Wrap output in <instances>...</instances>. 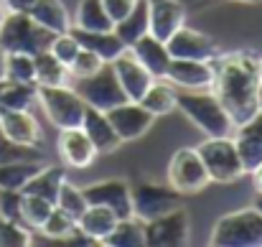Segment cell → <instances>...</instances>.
<instances>
[{
    "label": "cell",
    "instance_id": "6da1fadb",
    "mask_svg": "<svg viewBox=\"0 0 262 247\" xmlns=\"http://www.w3.org/2000/svg\"><path fill=\"white\" fill-rule=\"evenodd\" d=\"M260 59L250 49L219 54L214 59V82L211 92L232 117L234 128L247 122L257 110V94H260Z\"/></svg>",
    "mask_w": 262,
    "mask_h": 247
},
{
    "label": "cell",
    "instance_id": "7a4b0ae2",
    "mask_svg": "<svg viewBox=\"0 0 262 247\" xmlns=\"http://www.w3.org/2000/svg\"><path fill=\"white\" fill-rule=\"evenodd\" d=\"M176 107L206 135H234V122L211 89H176Z\"/></svg>",
    "mask_w": 262,
    "mask_h": 247
},
{
    "label": "cell",
    "instance_id": "3957f363",
    "mask_svg": "<svg viewBox=\"0 0 262 247\" xmlns=\"http://www.w3.org/2000/svg\"><path fill=\"white\" fill-rule=\"evenodd\" d=\"M56 33L43 28L26 10H8L0 26V49L5 54H41L49 51Z\"/></svg>",
    "mask_w": 262,
    "mask_h": 247
},
{
    "label": "cell",
    "instance_id": "277c9868",
    "mask_svg": "<svg viewBox=\"0 0 262 247\" xmlns=\"http://www.w3.org/2000/svg\"><path fill=\"white\" fill-rule=\"evenodd\" d=\"M211 247H262V212L252 204L222 214L211 227Z\"/></svg>",
    "mask_w": 262,
    "mask_h": 247
},
{
    "label": "cell",
    "instance_id": "5b68a950",
    "mask_svg": "<svg viewBox=\"0 0 262 247\" xmlns=\"http://www.w3.org/2000/svg\"><path fill=\"white\" fill-rule=\"evenodd\" d=\"M36 99L43 107V112L51 120V125H56L59 130L82 128V120H84V112H87V102L77 94L74 87H67V84L36 87Z\"/></svg>",
    "mask_w": 262,
    "mask_h": 247
},
{
    "label": "cell",
    "instance_id": "8992f818",
    "mask_svg": "<svg viewBox=\"0 0 262 247\" xmlns=\"http://www.w3.org/2000/svg\"><path fill=\"white\" fill-rule=\"evenodd\" d=\"M204 168L209 173V181H219V183H232L237 178L245 176V168L239 163V153H237V143L234 135H219V138H206L196 146Z\"/></svg>",
    "mask_w": 262,
    "mask_h": 247
},
{
    "label": "cell",
    "instance_id": "52a82bcc",
    "mask_svg": "<svg viewBox=\"0 0 262 247\" xmlns=\"http://www.w3.org/2000/svg\"><path fill=\"white\" fill-rule=\"evenodd\" d=\"M168 183L181 196L199 194L209 186V173L196 148H178L168 161Z\"/></svg>",
    "mask_w": 262,
    "mask_h": 247
},
{
    "label": "cell",
    "instance_id": "ba28073f",
    "mask_svg": "<svg viewBox=\"0 0 262 247\" xmlns=\"http://www.w3.org/2000/svg\"><path fill=\"white\" fill-rule=\"evenodd\" d=\"M74 89L77 94L87 102V107H94V110H112L115 105L125 102V92L117 82V74L112 69V64H104L97 74L92 77H84V79H74Z\"/></svg>",
    "mask_w": 262,
    "mask_h": 247
},
{
    "label": "cell",
    "instance_id": "9c48e42d",
    "mask_svg": "<svg viewBox=\"0 0 262 247\" xmlns=\"http://www.w3.org/2000/svg\"><path fill=\"white\" fill-rule=\"evenodd\" d=\"M145 245L148 247H183L191 235V219L183 207H176L171 212L143 222Z\"/></svg>",
    "mask_w": 262,
    "mask_h": 247
},
{
    "label": "cell",
    "instance_id": "30bf717a",
    "mask_svg": "<svg viewBox=\"0 0 262 247\" xmlns=\"http://www.w3.org/2000/svg\"><path fill=\"white\" fill-rule=\"evenodd\" d=\"M176 207H181V194L173 186H161L150 181L133 186V217L140 222L156 219Z\"/></svg>",
    "mask_w": 262,
    "mask_h": 247
},
{
    "label": "cell",
    "instance_id": "8fae6325",
    "mask_svg": "<svg viewBox=\"0 0 262 247\" xmlns=\"http://www.w3.org/2000/svg\"><path fill=\"white\" fill-rule=\"evenodd\" d=\"M166 46H168V54H171L173 59L214 61V59L222 54V51H219V44H216L211 36H206V33H201V31H196V28H188L186 23L171 33V38L166 41Z\"/></svg>",
    "mask_w": 262,
    "mask_h": 247
},
{
    "label": "cell",
    "instance_id": "7c38bea8",
    "mask_svg": "<svg viewBox=\"0 0 262 247\" xmlns=\"http://www.w3.org/2000/svg\"><path fill=\"white\" fill-rule=\"evenodd\" d=\"M89 204H102L110 207L120 219L133 217V186L125 178H107V181H97L82 189Z\"/></svg>",
    "mask_w": 262,
    "mask_h": 247
},
{
    "label": "cell",
    "instance_id": "4fadbf2b",
    "mask_svg": "<svg viewBox=\"0 0 262 247\" xmlns=\"http://www.w3.org/2000/svg\"><path fill=\"white\" fill-rule=\"evenodd\" d=\"M107 117H110L112 128L117 130V135L122 138V143L143 138L150 130V125L156 122V115H150L140 102H133V99H125V102L115 105L112 110H107Z\"/></svg>",
    "mask_w": 262,
    "mask_h": 247
},
{
    "label": "cell",
    "instance_id": "5bb4252c",
    "mask_svg": "<svg viewBox=\"0 0 262 247\" xmlns=\"http://www.w3.org/2000/svg\"><path fill=\"white\" fill-rule=\"evenodd\" d=\"M0 130L5 133L8 140L36 148L43 140V130L38 120L31 115V110H15V107H0Z\"/></svg>",
    "mask_w": 262,
    "mask_h": 247
},
{
    "label": "cell",
    "instance_id": "9a60e30c",
    "mask_svg": "<svg viewBox=\"0 0 262 247\" xmlns=\"http://www.w3.org/2000/svg\"><path fill=\"white\" fill-rule=\"evenodd\" d=\"M166 79L176 89H211L214 82V61L199 59H171Z\"/></svg>",
    "mask_w": 262,
    "mask_h": 247
},
{
    "label": "cell",
    "instance_id": "2e32d148",
    "mask_svg": "<svg viewBox=\"0 0 262 247\" xmlns=\"http://www.w3.org/2000/svg\"><path fill=\"white\" fill-rule=\"evenodd\" d=\"M112 69L117 74V82L122 87L125 97L133 99V102H140V97L145 94V89L153 82V74L135 59V54L130 49H125L115 61H112Z\"/></svg>",
    "mask_w": 262,
    "mask_h": 247
},
{
    "label": "cell",
    "instance_id": "e0dca14e",
    "mask_svg": "<svg viewBox=\"0 0 262 247\" xmlns=\"http://www.w3.org/2000/svg\"><path fill=\"white\" fill-rule=\"evenodd\" d=\"M56 151L61 156V161L72 168H87L94 163V158L99 156L94 143L89 140V135L82 128H67L59 133L56 140Z\"/></svg>",
    "mask_w": 262,
    "mask_h": 247
},
{
    "label": "cell",
    "instance_id": "ac0fdd59",
    "mask_svg": "<svg viewBox=\"0 0 262 247\" xmlns=\"http://www.w3.org/2000/svg\"><path fill=\"white\" fill-rule=\"evenodd\" d=\"M150 33L161 41H168L176 28L186 20V5L181 0H148Z\"/></svg>",
    "mask_w": 262,
    "mask_h": 247
},
{
    "label": "cell",
    "instance_id": "d6986e66",
    "mask_svg": "<svg viewBox=\"0 0 262 247\" xmlns=\"http://www.w3.org/2000/svg\"><path fill=\"white\" fill-rule=\"evenodd\" d=\"M133 54H135V59L153 74V79H166V72H168V64H171V54H168V46H166V41H161V38H156L150 31L148 33H143L133 46H127Z\"/></svg>",
    "mask_w": 262,
    "mask_h": 247
},
{
    "label": "cell",
    "instance_id": "ffe728a7",
    "mask_svg": "<svg viewBox=\"0 0 262 247\" xmlns=\"http://www.w3.org/2000/svg\"><path fill=\"white\" fill-rule=\"evenodd\" d=\"M82 130L89 135V140L94 143V148H97L99 156L115 153L122 146V138L117 135V130L112 128V122L107 117V112H102V110L87 107L84 120H82Z\"/></svg>",
    "mask_w": 262,
    "mask_h": 247
},
{
    "label": "cell",
    "instance_id": "44dd1931",
    "mask_svg": "<svg viewBox=\"0 0 262 247\" xmlns=\"http://www.w3.org/2000/svg\"><path fill=\"white\" fill-rule=\"evenodd\" d=\"M72 33L77 36V41L82 44V49H89V51H94L102 61H107V64H112L127 46L120 41V36L115 33V28L112 31H87V28H77V26H72Z\"/></svg>",
    "mask_w": 262,
    "mask_h": 247
},
{
    "label": "cell",
    "instance_id": "7402d4cb",
    "mask_svg": "<svg viewBox=\"0 0 262 247\" xmlns=\"http://www.w3.org/2000/svg\"><path fill=\"white\" fill-rule=\"evenodd\" d=\"M117 214L110 209V207H102V204H89L87 209H84V214L77 219V227L92 237L97 245L115 230V224H117Z\"/></svg>",
    "mask_w": 262,
    "mask_h": 247
},
{
    "label": "cell",
    "instance_id": "603a6c76",
    "mask_svg": "<svg viewBox=\"0 0 262 247\" xmlns=\"http://www.w3.org/2000/svg\"><path fill=\"white\" fill-rule=\"evenodd\" d=\"M28 13H31L33 20H38L51 33L72 31V15H69V10H67V5L61 0H36L28 8Z\"/></svg>",
    "mask_w": 262,
    "mask_h": 247
},
{
    "label": "cell",
    "instance_id": "cb8c5ba5",
    "mask_svg": "<svg viewBox=\"0 0 262 247\" xmlns=\"http://www.w3.org/2000/svg\"><path fill=\"white\" fill-rule=\"evenodd\" d=\"M64 181H67V168H64V166H41L38 173H36L20 191H23V194L43 196V199H49V201L56 204Z\"/></svg>",
    "mask_w": 262,
    "mask_h": 247
},
{
    "label": "cell",
    "instance_id": "d4e9b609",
    "mask_svg": "<svg viewBox=\"0 0 262 247\" xmlns=\"http://www.w3.org/2000/svg\"><path fill=\"white\" fill-rule=\"evenodd\" d=\"M150 31V20H148V0H138L135 8L120 20L115 23V33L120 36V41L125 46H133L143 33Z\"/></svg>",
    "mask_w": 262,
    "mask_h": 247
},
{
    "label": "cell",
    "instance_id": "484cf974",
    "mask_svg": "<svg viewBox=\"0 0 262 247\" xmlns=\"http://www.w3.org/2000/svg\"><path fill=\"white\" fill-rule=\"evenodd\" d=\"M140 105H143L150 115H156V117L173 112L176 110V87L168 82V79H166V82H163V79H153L150 87L145 89V94L140 97Z\"/></svg>",
    "mask_w": 262,
    "mask_h": 247
},
{
    "label": "cell",
    "instance_id": "4316f807",
    "mask_svg": "<svg viewBox=\"0 0 262 247\" xmlns=\"http://www.w3.org/2000/svg\"><path fill=\"white\" fill-rule=\"evenodd\" d=\"M72 26L87 28V31H112L115 28V23L107 15L102 0H79L77 13L72 18Z\"/></svg>",
    "mask_w": 262,
    "mask_h": 247
},
{
    "label": "cell",
    "instance_id": "83f0119b",
    "mask_svg": "<svg viewBox=\"0 0 262 247\" xmlns=\"http://www.w3.org/2000/svg\"><path fill=\"white\" fill-rule=\"evenodd\" d=\"M69 69L51 54V51H41L33 56V79L36 87H56V84H67Z\"/></svg>",
    "mask_w": 262,
    "mask_h": 247
},
{
    "label": "cell",
    "instance_id": "f1b7e54d",
    "mask_svg": "<svg viewBox=\"0 0 262 247\" xmlns=\"http://www.w3.org/2000/svg\"><path fill=\"white\" fill-rule=\"evenodd\" d=\"M41 161L23 158V161H5L0 163V189H23L41 168Z\"/></svg>",
    "mask_w": 262,
    "mask_h": 247
},
{
    "label": "cell",
    "instance_id": "f546056e",
    "mask_svg": "<svg viewBox=\"0 0 262 247\" xmlns=\"http://www.w3.org/2000/svg\"><path fill=\"white\" fill-rule=\"evenodd\" d=\"M104 247H143L145 245V232H143V222L135 217L127 219H117L115 230L99 242Z\"/></svg>",
    "mask_w": 262,
    "mask_h": 247
},
{
    "label": "cell",
    "instance_id": "4dcf8cb0",
    "mask_svg": "<svg viewBox=\"0 0 262 247\" xmlns=\"http://www.w3.org/2000/svg\"><path fill=\"white\" fill-rule=\"evenodd\" d=\"M36 102V84L15 82L3 77L0 79V107H15V110H31Z\"/></svg>",
    "mask_w": 262,
    "mask_h": 247
},
{
    "label": "cell",
    "instance_id": "1f68e13d",
    "mask_svg": "<svg viewBox=\"0 0 262 247\" xmlns=\"http://www.w3.org/2000/svg\"><path fill=\"white\" fill-rule=\"evenodd\" d=\"M77 230V219L74 217H69L64 209H59V207H54L51 209V214L46 217V222L41 224V235L49 240V245H56L59 240H64L67 235H72Z\"/></svg>",
    "mask_w": 262,
    "mask_h": 247
},
{
    "label": "cell",
    "instance_id": "d6a6232c",
    "mask_svg": "<svg viewBox=\"0 0 262 247\" xmlns=\"http://www.w3.org/2000/svg\"><path fill=\"white\" fill-rule=\"evenodd\" d=\"M56 204L43 199V196H36V194H23V207H20V217H23V224H28L31 230H41V224L46 222V217L51 214Z\"/></svg>",
    "mask_w": 262,
    "mask_h": 247
},
{
    "label": "cell",
    "instance_id": "836d02e7",
    "mask_svg": "<svg viewBox=\"0 0 262 247\" xmlns=\"http://www.w3.org/2000/svg\"><path fill=\"white\" fill-rule=\"evenodd\" d=\"M33 245V235L28 230V224L0 217V247H31Z\"/></svg>",
    "mask_w": 262,
    "mask_h": 247
},
{
    "label": "cell",
    "instance_id": "e575fe53",
    "mask_svg": "<svg viewBox=\"0 0 262 247\" xmlns=\"http://www.w3.org/2000/svg\"><path fill=\"white\" fill-rule=\"evenodd\" d=\"M56 207L64 209L69 217L79 219V217L84 214V209L89 207V201H87V196H84V191H82L79 186L64 181V186H61V191H59V199H56Z\"/></svg>",
    "mask_w": 262,
    "mask_h": 247
},
{
    "label": "cell",
    "instance_id": "d590c367",
    "mask_svg": "<svg viewBox=\"0 0 262 247\" xmlns=\"http://www.w3.org/2000/svg\"><path fill=\"white\" fill-rule=\"evenodd\" d=\"M234 143H237L239 163L245 168V173H252L262 163V143L250 135H242V133H234Z\"/></svg>",
    "mask_w": 262,
    "mask_h": 247
},
{
    "label": "cell",
    "instance_id": "8d00e7d4",
    "mask_svg": "<svg viewBox=\"0 0 262 247\" xmlns=\"http://www.w3.org/2000/svg\"><path fill=\"white\" fill-rule=\"evenodd\" d=\"M5 77L15 82L36 84L33 79V56L31 54H5Z\"/></svg>",
    "mask_w": 262,
    "mask_h": 247
},
{
    "label": "cell",
    "instance_id": "74e56055",
    "mask_svg": "<svg viewBox=\"0 0 262 247\" xmlns=\"http://www.w3.org/2000/svg\"><path fill=\"white\" fill-rule=\"evenodd\" d=\"M79 49H82V44L77 41V36L72 33V31H67V33H56L54 36V41H51V46H49V51L69 69V64L74 61V56L79 54Z\"/></svg>",
    "mask_w": 262,
    "mask_h": 247
},
{
    "label": "cell",
    "instance_id": "f35d334b",
    "mask_svg": "<svg viewBox=\"0 0 262 247\" xmlns=\"http://www.w3.org/2000/svg\"><path fill=\"white\" fill-rule=\"evenodd\" d=\"M104 64H107V61H102L94 51H89V49H79V54H77V56H74V61L69 64V77H72V79H84V77H92V74H97Z\"/></svg>",
    "mask_w": 262,
    "mask_h": 247
},
{
    "label": "cell",
    "instance_id": "ab89813d",
    "mask_svg": "<svg viewBox=\"0 0 262 247\" xmlns=\"http://www.w3.org/2000/svg\"><path fill=\"white\" fill-rule=\"evenodd\" d=\"M20 207H23V191H18V189H0V217L23 222Z\"/></svg>",
    "mask_w": 262,
    "mask_h": 247
},
{
    "label": "cell",
    "instance_id": "60d3db41",
    "mask_svg": "<svg viewBox=\"0 0 262 247\" xmlns=\"http://www.w3.org/2000/svg\"><path fill=\"white\" fill-rule=\"evenodd\" d=\"M36 151L33 148H26V146H18L13 140L5 138V133L0 130V163L5 161H23V158H33Z\"/></svg>",
    "mask_w": 262,
    "mask_h": 247
},
{
    "label": "cell",
    "instance_id": "b9f144b4",
    "mask_svg": "<svg viewBox=\"0 0 262 247\" xmlns=\"http://www.w3.org/2000/svg\"><path fill=\"white\" fill-rule=\"evenodd\" d=\"M102 3H104V10H107V15L112 18V23H120V20L135 8L138 0H102Z\"/></svg>",
    "mask_w": 262,
    "mask_h": 247
},
{
    "label": "cell",
    "instance_id": "7bdbcfd3",
    "mask_svg": "<svg viewBox=\"0 0 262 247\" xmlns=\"http://www.w3.org/2000/svg\"><path fill=\"white\" fill-rule=\"evenodd\" d=\"M234 133H242V135H250V138H255V140H260L262 143V112L257 110L247 122H242L239 128H234Z\"/></svg>",
    "mask_w": 262,
    "mask_h": 247
},
{
    "label": "cell",
    "instance_id": "ee69618b",
    "mask_svg": "<svg viewBox=\"0 0 262 247\" xmlns=\"http://www.w3.org/2000/svg\"><path fill=\"white\" fill-rule=\"evenodd\" d=\"M3 3H5L8 10H26V13H28V8H31L36 0H3Z\"/></svg>",
    "mask_w": 262,
    "mask_h": 247
},
{
    "label": "cell",
    "instance_id": "f6af8a7d",
    "mask_svg": "<svg viewBox=\"0 0 262 247\" xmlns=\"http://www.w3.org/2000/svg\"><path fill=\"white\" fill-rule=\"evenodd\" d=\"M250 176H252V181H255V189H257V194H262V163L257 166V168H255Z\"/></svg>",
    "mask_w": 262,
    "mask_h": 247
},
{
    "label": "cell",
    "instance_id": "bcb514c9",
    "mask_svg": "<svg viewBox=\"0 0 262 247\" xmlns=\"http://www.w3.org/2000/svg\"><path fill=\"white\" fill-rule=\"evenodd\" d=\"M5 77V51L0 49V79Z\"/></svg>",
    "mask_w": 262,
    "mask_h": 247
},
{
    "label": "cell",
    "instance_id": "7dc6e473",
    "mask_svg": "<svg viewBox=\"0 0 262 247\" xmlns=\"http://www.w3.org/2000/svg\"><path fill=\"white\" fill-rule=\"evenodd\" d=\"M5 13H8V8H5V3L0 0V26H3V18H5Z\"/></svg>",
    "mask_w": 262,
    "mask_h": 247
},
{
    "label": "cell",
    "instance_id": "c3c4849f",
    "mask_svg": "<svg viewBox=\"0 0 262 247\" xmlns=\"http://www.w3.org/2000/svg\"><path fill=\"white\" fill-rule=\"evenodd\" d=\"M255 207L262 212V194H257V199H255Z\"/></svg>",
    "mask_w": 262,
    "mask_h": 247
},
{
    "label": "cell",
    "instance_id": "681fc988",
    "mask_svg": "<svg viewBox=\"0 0 262 247\" xmlns=\"http://www.w3.org/2000/svg\"><path fill=\"white\" fill-rule=\"evenodd\" d=\"M257 102H260V112H262V84H260V94H257Z\"/></svg>",
    "mask_w": 262,
    "mask_h": 247
},
{
    "label": "cell",
    "instance_id": "f907efd6",
    "mask_svg": "<svg viewBox=\"0 0 262 247\" xmlns=\"http://www.w3.org/2000/svg\"><path fill=\"white\" fill-rule=\"evenodd\" d=\"M234 3H260V0H234Z\"/></svg>",
    "mask_w": 262,
    "mask_h": 247
},
{
    "label": "cell",
    "instance_id": "816d5d0a",
    "mask_svg": "<svg viewBox=\"0 0 262 247\" xmlns=\"http://www.w3.org/2000/svg\"><path fill=\"white\" fill-rule=\"evenodd\" d=\"M260 79H262V59H260Z\"/></svg>",
    "mask_w": 262,
    "mask_h": 247
},
{
    "label": "cell",
    "instance_id": "f5cc1de1",
    "mask_svg": "<svg viewBox=\"0 0 262 247\" xmlns=\"http://www.w3.org/2000/svg\"><path fill=\"white\" fill-rule=\"evenodd\" d=\"M181 3H186V0H181Z\"/></svg>",
    "mask_w": 262,
    "mask_h": 247
}]
</instances>
